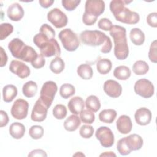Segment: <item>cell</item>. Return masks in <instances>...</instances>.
Segmentation results:
<instances>
[{
	"mask_svg": "<svg viewBox=\"0 0 157 157\" xmlns=\"http://www.w3.org/2000/svg\"><path fill=\"white\" fill-rule=\"evenodd\" d=\"M110 35L113 39L114 55L117 59L124 60L129 55V47L125 28L120 25H113L110 30Z\"/></svg>",
	"mask_w": 157,
	"mask_h": 157,
	"instance_id": "obj_1",
	"label": "cell"
},
{
	"mask_svg": "<svg viewBox=\"0 0 157 157\" xmlns=\"http://www.w3.org/2000/svg\"><path fill=\"white\" fill-rule=\"evenodd\" d=\"M125 5L123 0H113L110 3V10L118 21L128 25L137 23L140 20L139 13L131 11Z\"/></svg>",
	"mask_w": 157,
	"mask_h": 157,
	"instance_id": "obj_2",
	"label": "cell"
},
{
	"mask_svg": "<svg viewBox=\"0 0 157 157\" xmlns=\"http://www.w3.org/2000/svg\"><path fill=\"white\" fill-rule=\"evenodd\" d=\"M33 42L40 49L44 57L59 56L61 48L55 39H50L42 33H37L33 37Z\"/></svg>",
	"mask_w": 157,
	"mask_h": 157,
	"instance_id": "obj_3",
	"label": "cell"
},
{
	"mask_svg": "<svg viewBox=\"0 0 157 157\" xmlns=\"http://www.w3.org/2000/svg\"><path fill=\"white\" fill-rule=\"evenodd\" d=\"M105 10V2L101 0H88L85 2V12L82 16V21L86 26L94 25L97 18Z\"/></svg>",
	"mask_w": 157,
	"mask_h": 157,
	"instance_id": "obj_4",
	"label": "cell"
},
{
	"mask_svg": "<svg viewBox=\"0 0 157 157\" xmlns=\"http://www.w3.org/2000/svg\"><path fill=\"white\" fill-rule=\"evenodd\" d=\"M80 39L86 45L96 47L104 45L109 37L101 31L85 30L80 33Z\"/></svg>",
	"mask_w": 157,
	"mask_h": 157,
	"instance_id": "obj_5",
	"label": "cell"
},
{
	"mask_svg": "<svg viewBox=\"0 0 157 157\" xmlns=\"http://www.w3.org/2000/svg\"><path fill=\"white\" fill-rule=\"evenodd\" d=\"M58 38L64 49L68 52L75 51L80 45V40L77 35L70 28L61 30L59 33Z\"/></svg>",
	"mask_w": 157,
	"mask_h": 157,
	"instance_id": "obj_6",
	"label": "cell"
},
{
	"mask_svg": "<svg viewBox=\"0 0 157 157\" xmlns=\"http://www.w3.org/2000/svg\"><path fill=\"white\" fill-rule=\"evenodd\" d=\"M57 90V85L53 81H47L43 84L40 92L39 99L48 109L51 106Z\"/></svg>",
	"mask_w": 157,
	"mask_h": 157,
	"instance_id": "obj_7",
	"label": "cell"
},
{
	"mask_svg": "<svg viewBox=\"0 0 157 157\" xmlns=\"http://www.w3.org/2000/svg\"><path fill=\"white\" fill-rule=\"evenodd\" d=\"M134 90L135 93L144 98H150L154 94V86L147 78H140L136 82Z\"/></svg>",
	"mask_w": 157,
	"mask_h": 157,
	"instance_id": "obj_8",
	"label": "cell"
},
{
	"mask_svg": "<svg viewBox=\"0 0 157 157\" xmlns=\"http://www.w3.org/2000/svg\"><path fill=\"white\" fill-rule=\"evenodd\" d=\"M96 139L104 148L111 147L114 144V135L112 130L107 126L98 128L95 132Z\"/></svg>",
	"mask_w": 157,
	"mask_h": 157,
	"instance_id": "obj_9",
	"label": "cell"
},
{
	"mask_svg": "<svg viewBox=\"0 0 157 157\" xmlns=\"http://www.w3.org/2000/svg\"><path fill=\"white\" fill-rule=\"evenodd\" d=\"M47 20L56 28L66 26L68 21L67 15L58 8L52 9L48 12Z\"/></svg>",
	"mask_w": 157,
	"mask_h": 157,
	"instance_id": "obj_10",
	"label": "cell"
},
{
	"mask_svg": "<svg viewBox=\"0 0 157 157\" xmlns=\"http://www.w3.org/2000/svg\"><path fill=\"white\" fill-rule=\"evenodd\" d=\"M29 104L23 99H18L13 104L11 108V115L17 120L25 119L28 115Z\"/></svg>",
	"mask_w": 157,
	"mask_h": 157,
	"instance_id": "obj_11",
	"label": "cell"
},
{
	"mask_svg": "<svg viewBox=\"0 0 157 157\" xmlns=\"http://www.w3.org/2000/svg\"><path fill=\"white\" fill-rule=\"evenodd\" d=\"M47 111L48 108L39 98L33 106L31 119L36 122L43 121L47 117Z\"/></svg>",
	"mask_w": 157,
	"mask_h": 157,
	"instance_id": "obj_12",
	"label": "cell"
},
{
	"mask_svg": "<svg viewBox=\"0 0 157 157\" xmlns=\"http://www.w3.org/2000/svg\"><path fill=\"white\" fill-rule=\"evenodd\" d=\"M9 71L20 78H25L30 75V69L24 63L18 60H12L9 65Z\"/></svg>",
	"mask_w": 157,
	"mask_h": 157,
	"instance_id": "obj_13",
	"label": "cell"
},
{
	"mask_svg": "<svg viewBox=\"0 0 157 157\" xmlns=\"http://www.w3.org/2000/svg\"><path fill=\"white\" fill-rule=\"evenodd\" d=\"M103 89L105 94L112 98H118L122 93L121 85L117 81L111 79L104 82Z\"/></svg>",
	"mask_w": 157,
	"mask_h": 157,
	"instance_id": "obj_14",
	"label": "cell"
},
{
	"mask_svg": "<svg viewBox=\"0 0 157 157\" xmlns=\"http://www.w3.org/2000/svg\"><path fill=\"white\" fill-rule=\"evenodd\" d=\"M152 118L151 111L146 107H141L138 109L134 114L136 122L140 126H145L148 124Z\"/></svg>",
	"mask_w": 157,
	"mask_h": 157,
	"instance_id": "obj_15",
	"label": "cell"
},
{
	"mask_svg": "<svg viewBox=\"0 0 157 157\" xmlns=\"http://www.w3.org/2000/svg\"><path fill=\"white\" fill-rule=\"evenodd\" d=\"M117 130L123 134L129 133L132 128V123L131 118L126 115H122L119 117L116 122Z\"/></svg>",
	"mask_w": 157,
	"mask_h": 157,
	"instance_id": "obj_16",
	"label": "cell"
},
{
	"mask_svg": "<svg viewBox=\"0 0 157 157\" xmlns=\"http://www.w3.org/2000/svg\"><path fill=\"white\" fill-rule=\"evenodd\" d=\"M7 15L8 18L13 21H18L21 20L24 16V10L21 6L15 2L10 4L7 10Z\"/></svg>",
	"mask_w": 157,
	"mask_h": 157,
	"instance_id": "obj_17",
	"label": "cell"
},
{
	"mask_svg": "<svg viewBox=\"0 0 157 157\" xmlns=\"http://www.w3.org/2000/svg\"><path fill=\"white\" fill-rule=\"evenodd\" d=\"M26 44L19 38H14L8 44V48L12 55L15 58L20 59Z\"/></svg>",
	"mask_w": 157,
	"mask_h": 157,
	"instance_id": "obj_18",
	"label": "cell"
},
{
	"mask_svg": "<svg viewBox=\"0 0 157 157\" xmlns=\"http://www.w3.org/2000/svg\"><path fill=\"white\" fill-rule=\"evenodd\" d=\"M124 139L127 146L131 151L139 150L142 147L143 139L138 134H132L129 135L127 137H124Z\"/></svg>",
	"mask_w": 157,
	"mask_h": 157,
	"instance_id": "obj_19",
	"label": "cell"
},
{
	"mask_svg": "<svg viewBox=\"0 0 157 157\" xmlns=\"http://www.w3.org/2000/svg\"><path fill=\"white\" fill-rule=\"evenodd\" d=\"M67 107L72 113L78 115L83 110L85 102L81 97L75 96L69 100Z\"/></svg>",
	"mask_w": 157,
	"mask_h": 157,
	"instance_id": "obj_20",
	"label": "cell"
},
{
	"mask_svg": "<svg viewBox=\"0 0 157 157\" xmlns=\"http://www.w3.org/2000/svg\"><path fill=\"white\" fill-rule=\"evenodd\" d=\"M81 124L80 118L75 114L69 116L63 123L64 129L69 132L75 131L78 129Z\"/></svg>",
	"mask_w": 157,
	"mask_h": 157,
	"instance_id": "obj_21",
	"label": "cell"
},
{
	"mask_svg": "<svg viewBox=\"0 0 157 157\" xmlns=\"http://www.w3.org/2000/svg\"><path fill=\"white\" fill-rule=\"evenodd\" d=\"M10 135L15 139L22 138L25 132V126L19 122H14L12 123L9 128Z\"/></svg>",
	"mask_w": 157,
	"mask_h": 157,
	"instance_id": "obj_22",
	"label": "cell"
},
{
	"mask_svg": "<svg viewBox=\"0 0 157 157\" xmlns=\"http://www.w3.org/2000/svg\"><path fill=\"white\" fill-rule=\"evenodd\" d=\"M17 88L13 85H7L2 89L3 101L5 102H11L17 95Z\"/></svg>",
	"mask_w": 157,
	"mask_h": 157,
	"instance_id": "obj_23",
	"label": "cell"
},
{
	"mask_svg": "<svg viewBox=\"0 0 157 157\" xmlns=\"http://www.w3.org/2000/svg\"><path fill=\"white\" fill-rule=\"evenodd\" d=\"M129 37L131 41L135 45H142L145 41V34L138 28H134L130 31Z\"/></svg>",
	"mask_w": 157,
	"mask_h": 157,
	"instance_id": "obj_24",
	"label": "cell"
},
{
	"mask_svg": "<svg viewBox=\"0 0 157 157\" xmlns=\"http://www.w3.org/2000/svg\"><path fill=\"white\" fill-rule=\"evenodd\" d=\"M117 115V113L114 109H104L99 113V119L103 123L110 124L115 120Z\"/></svg>",
	"mask_w": 157,
	"mask_h": 157,
	"instance_id": "obj_25",
	"label": "cell"
},
{
	"mask_svg": "<svg viewBox=\"0 0 157 157\" xmlns=\"http://www.w3.org/2000/svg\"><path fill=\"white\" fill-rule=\"evenodd\" d=\"M37 55L38 54L32 47L26 45L20 57V59L31 63L37 58Z\"/></svg>",
	"mask_w": 157,
	"mask_h": 157,
	"instance_id": "obj_26",
	"label": "cell"
},
{
	"mask_svg": "<svg viewBox=\"0 0 157 157\" xmlns=\"http://www.w3.org/2000/svg\"><path fill=\"white\" fill-rule=\"evenodd\" d=\"M113 76L120 80H126L131 75L130 69L126 66H119L116 67L113 71Z\"/></svg>",
	"mask_w": 157,
	"mask_h": 157,
	"instance_id": "obj_27",
	"label": "cell"
},
{
	"mask_svg": "<svg viewBox=\"0 0 157 157\" xmlns=\"http://www.w3.org/2000/svg\"><path fill=\"white\" fill-rule=\"evenodd\" d=\"M37 91V83L32 80L26 82L22 87V92L23 95L26 98L34 97Z\"/></svg>",
	"mask_w": 157,
	"mask_h": 157,
	"instance_id": "obj_28",
	"label": "cell"
},
{
	"mask_svg": "<svg viewBox=\"0 0 157 157\" xmlns=\"http://www.w3.org/2000/svg\"><path fill=\"white\" fill-rule=\"evenodd\" d=\"M78 75L84 80H90L92 78L93 75V71L92 67L88 64H82L77 70Z\"/></svg>",
	"mask_w": 157,
	"mask_h": 157,
	"instance_id": "obj_29",
	"label": "cell"
},
{
	"mask_svg": "<svg viewBox=\"0 0 157 157\" xmlns=\"http://www.w3.org/2000/svg\"><path fill=\"white\" fill-rule=\"evenodd\" d=\"M112 64L110 59L102 58L99 59L96 63V69L98 72L101 74H107L112 69Z\"/></svg>",
	"mask_w": 157,
	"mask_h": 157,
	"instance_id": "obj_30",
	"label": "cell"
},
{
	"mask_svg": "<svg viewBox=\"0 0 157 157\" xmlns=\"http://www.w3.org/2000/svg\"><path fill=\"white\" fill-rule=\"evenodd\" d=\"M85 105L87 109L93 112H96L101 108V102L97 96L90 95L86 99Z\"/></svg>",
	"mask_w": 157,
	"mask_h": 157,
	"instance_id": "obj_31",
	"label": "cell"
},
{
	"mask_svg": "<svg viewBox=\"0 0 157 157\" xmlns=\"http://www.w3.org/2000/svg\"><path fill=\"white\" fill-rule=\"evenodd\" d=\"M64 62L59 56H56L51 61L50 64V69L51 71L56 74L61 73L64 70Z\"/></svg>",
	"mask_w": 157,
	"mask_h": 157,
	"instance_id": "obj_32",
	"label": "cell"
},
{
	"mask_svg": "<svg viewBox=\"0 0 157 157\" xmlns=\"http://www.w3.org/2000/svg\"><path fill=\"white\" fill-rule=\"evenodd\" d=\"M149 71V66L145 61L138 60L132 66V71L136 75H141L147 73Z\"/></svg>",
	"mask_w": 157,
	"mask_h": 157,
	"instance_id": "obj_33",
	"label": "cell"
},
{
	"mask_svg": "<svg viewBox=\"0 0 157 157\" xmlns=\"http://www.w3.org/2000/svg\"><path fill=\"white\" fill-rule=\"evenodd\" d=\"M75 93V87L70 83H64L59 88L60 96L64 99H68Z\"/></svg>",
	"mask_w": 157,
	"mask_h": 157,
	"instance_id": "obj_34",
	"label": "cell"
},
{
	"mask_svg": "<svg viewBox=\"0 0 157 157\" xmlns=\"http://www.w3.org/2000/svg\"><path fill=\"white\" fill-rule=\"evenodd\" d=\"M80 120L86 124H92L95 120V115L93 112L88 109H83L80 113Z\"/></svg>",
	"mask_w": 157,
	"mask_h": 157,
	"instance_id": "obj_35",
	"label": "cell"
},
{
	"mask_svg": "<svg viewBox=\"0 0 157 157\" xmlns=\"http://www.w3.org/2000/svg\"><path fill=\"white\" fill-rule=\"evenodd\" d=\"M13 31V26L9 23H3L0 25V40H3Z\"/></svg>",
	"mask_w": 157,
	"mask_h": 157,
	"instance_id": "obj_36",
	"label": "cell"
},
{
	"mask_svg": "<svg viewBox=\"0 0 157 157\" xmlns=\"http://www.w3.org/2000/svg\"><path fill=\"white\" fill-rule=\"evenodd\" d=\"M53 115L58 120L64 118L67 115V109L66 106L61 104H56L53 109Z\"/></svg>",
	"mask_w": 157,
	"mask_h": 157,
	"instance_id": "obj_37",
	"label": "cell"
},
{
	"mask_svg": "<svg viewBox=\"0 0 157 157\" xmlns=\"http://www.w3.org/2000/svg\"><path fill=\"white\" fill-rule=\"evenodd\" d=\"M44 130L40 125H33L29 129V134L33 139H39L44 135Z\"/></svg>",
	"mask_w": 157,
	"mask_h": 157,
	"instance_id": "obj_38",
	"label": "cell"
},
{
	"mask_svg": "<svg viewBox=\"0 0 157 157\" xmlns=\"http://www.w3.org/2000/svg\"><path fill=\"white\" fill-rule=\"evenodd\" d=\"M117 149L118 153L123 156H126L131 152V151L129 150L128 147L127 146L124 137L120 139L117 144Z\"/></svg>",
	"mask_w": 157,
	"mask_h": 157,
	"instance_id": "obj_39",
	"label": "cell"
},
{
	"mask_svg": "<svg viewBox=\"0 0 157 157\" xmlns=\"http://www.w3.org/2000/svg\"><path fill=\"white\" fill-rule=\"evenodd\" d=\"M94 133V128L92 126L84 124L81 126L79 130L80 136L84 139H89L92 137Z\"/></svg>",
	"mask_w": 157,
	"mask_h": 157,
	"instance_id": "obj_40",
	"label": "cell"
},
{
	"mask_svg": "<svg viewBox=\"0 0 157 157\" xmlns=\"http://www.w3.org/2000/svg\"><path fill=\"white\" fill-rule=\"evenodd\" d=\"M40 33L44 34L50 39H55V31L54 29L48 24H43L40 28Z\"/></svg>",
	"mask_w": 157,
	"mask_h": 157,
	"instance_id": "obj_41",
	"label": "cell"
},
{
	"mask_svg": "<svg viewBox=\"0 0 157 157\" xmlns=\"http://www.w3.org/2000/svg\"><path fill=\"white\" fill-rule=\"evenodd\" d=\"M80 2V0H63L61 3L66 10L72 11L79 5Z\"/></svg>",
	"mask_w": 157,
	"mask_h": 157,
	"instance_id": "obj_42",
	"label": "cell"
},
{
	"mask_svg": "<svg viewBox=\"0 0 157 157\" xmlns=\"http://www.w3.org/2000/svg\"><path fill=\"white\" fill-rule=\"evenodd\" d=\"M156 40H153L150 47V50L148 52V58L150 60L154 63L157 62V52H156Z\"/></svg>",
	"mask_w": 157,
	"mask_h": 157,
	"instance_id": "obj_43",
	"label": "cell"
},
{
	"mask_svg": "<svg viewBox=\"0 0 157 157\" xmlns=\"http://www.w3.org/2000/svg\"><path fill=\"white\" fill-rule=\"evenodd\" d=\"M98 26L99 29L107 31H110L112 29L113 24L109 19L106 18H102L99 20Z\"/></svg>",
	"mask_w": 157,
	"mask_h": 157,
	"instance_id": "obj_44",
	"label": "cell"
},
{
	"mask_svg": "<svg viewBox=\"0 0 157 157\" xmlns=\"http://www.w3.org/2000/svg\"><path fill=\"white\" fill-rule=\"evenodd\" d=\"M45 64V57L42 54H38L37 58L31 63V65L35 69H40Z\"/></svg>",
	"mask_w": 157,
	"mask_h": 157,
	"instance_id": "obj_45",
	"label": "cell"
},
{
	"mask_svg": "<svg viewBox=\"0 0 157 157\" xmlns=\"http://www.w3.org/2000/svg\"><path fill=\"white\" fill-rule=\"evenodd\" d=\"M147 22L149 26L153 28L157 27V13L152 12L147 17Z\"/></svg>",
	"mask_w": 157,
	"mask_h": 157,
	"instance_id": "obj_46",
	"label": "cell"
},
{
	"mask_svg": "<svg viewBox=\"0 0 157 157\" xmlns=\"http://www.w3.org/2000/svg\"><path fill=\"white\" fill-rule=\"evenodd\" d=\"M0 126L2 128L4 126H6L8 124L9 119L7 113L4 110H0Z\"/></svg>",
	"mask_w": 157,
	"mask_h": 157,
	"instance_id": "obj_47",
	"label": "cell"
},
{
	"mask_svg": "<svg viewBox=\"0 0 157 157\" xmlns=\"http://www.w3.org/2000/svg\"><path fill=\"white\" fill-rule=\"evenodd\" d=\"M112 47V43L109 37V39H107L105 44L102 46L101 48V52L103 53H108L111 51Z\"/></svg>",
	"mask_w": 157,
	"mask_h": 157,
	"instance_id": "obj_48",
	"label": "cell"
},
{
	"mask_svg": "<svg viewBox=\"0 0 157 157\" xmlns=\"http://www.w3.org/2000/svg\"><path fill=\"white\" fill-rule=\"evenodd\" d=\"M0 56H1V63H0V66L4 67L6 65L7 62V56L4 51V48L2 47H0Z\"/></svg>",
	"mask_w": 157,
	"mask_h": 157,
	"instance_id": "obj_49",
	"label": "cell"
},
{
	"mask_svg": "<svg viewBox=\"0 0 157 157\" xmlns=\"http://www.w3.org/2000/svg\"><path fill=\"white\" fill-rule=\"evenodd\" d=\"M28 156H47L46 152L42 149H35L32 150Z\"/></svg>",
	"mask_w": 157,
	"mask_h": 157,
	"instance_id": "obj_50",
	"label": "cell"
},
{
	"mask_svg": "<svg viewBox=\"0 0 157 157\" xmlns=\"http://www.w3.org/2000/svg\"><path fill=\"white\" fill-rule=\"evenodd\" d=\"M54 2L53 0H40L39 1V3L40 6L43 8H48L50 7Z\"/></svg>",
	"mask_w": 157,
	"mask_h": 157,
	"instance_id": "obj_51",
	"label": "cell"
},
{
	"mask_svg": "<svg viewBox=\"0 0 157 157\" xmlns=\"http://www.w3.org/2000/svg\"><path fill=\"white\" fill-rule=\"evenodd\" d=\"M100 156H116V155L112 151H105L104 153H101Z\"/></svg>",
	"mask_w": 157,
	"mask_h": 157,
	"instance_id": "obj_52",
	"label": "cell"
},
{
	"mask_svg": "<svg viewBox=\"0 0 157 157\" xmlns=\"http://www.w3.org/2000/svg\"><path fill=\"white\" fill-rule=\"evenodd\" d=\"M73 156H85V155L83 153H82L81 151H78V152H77L76 153L74 154Z\"/></svg>",
	"mask_w": 157,
	"mask_h": 157,
	"instance_id": "obj_53",
	"label": "cell"
}]
</instances>
